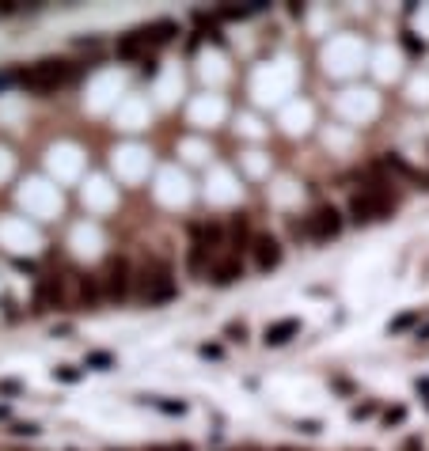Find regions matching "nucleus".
<instances>
[{
	"label": "nucleus",
	"instance_id": "f257e3e1",
	"mask_svg": "<svg viewBox=\"0 0 429 451\" xmlns=\"http://www.w3.org/2000/svg\"><path fill=\"white\" fill-rule=\"evenodd\" d=\"M16 73V83L27 91H38V95H46V91H58L61 83L76 80V65L73 61H38V65L31 68H12Z\"/></svg>",
	"mask_w": 429,
	"mask_h": 451
},
{
	"label": "nucleus",
	"instance_id": "f03ea898",
	"mask_svg": "<svg viewBox=\"0 0 429 451\" xmlns=\"http://www.w3.org/2000/svg\"><path fill=\"white\" fill-rule=\"evenodd\" d=\"M391 213H395V197L388 194V182L380 179L350 197V220L354 224H376V220H388Z\"/></svg>",
	"mask_w": 429,
	"mask_h": 451
},
{
	"label": "nucleus",
	"instance_id": "7ed1b4c3",
	"mask_svg": "<svg viewBox=\"0 0 429 451\" xmlns=\"http://www.w3.org/2000/svg\"><path fill=\"white\" fill-rule=\"evenodd\" d=\"M133 292L145 304H167L175 296V277L167 262H145L140 270H133Z\"/></svg>",
	"mask_w": 429,
	"mask_h": 451
},
{
	"label": "nucleus",
	"instance_id": "20e7f679",
	"mask_svg": "<svg viewBox=\"0 0 429 451\" xmlns=\"http://www.w3.org/2000/svg\"><path fill=\"white\" fill-rule=\"evenodd\" d=\"M95 277H99V292L107 300H125L133 292V266L122 255H110L103 262V273H95Z\"/></svg>",
	"mask_w": 429,
	"mask_h": 451
},
{
	"label": "nucleus",
	"instance_id": "39448f33",
	"mask_svg": "<svg viewBox=\"0 0 429 451\" xmlns=\"http://www.w3.org/2000/svg\"><path fill=\"white\" fill-rule=\"evenodd\" d=\"M339 231H342V213L334 205H319L304 220V235H312V239H334Z\"/></svg>",
	"mask_w": 429,
	"mask_h": 451
},
{
	"label": "nucleus",
	"instance_id": "423d86ee",
	"mask_svg": "<svg viewBox=\"0 0 429 451\" xmlns=\"http://www.w3.org/2000/svg\"><path fill=\"white\" fill-rule=\"evenodd\" d=\"M251 255H255V266L258 270H273V266H281V243L273 235H251Z\"/></svg>",
	"mask_w": 429,
	"mask_h": 451
},
{
	"label": "nucleus",
	"instance_id": "0eeeda50",
	"mask_svg": "<svg viewBox=\"0 0 429 451\" xmlns=\"http://www.w3.org/2000/svg\"><path fill=\"white\" fill-rule=\"evenodd\" d=\"M297 334H300V319H281V322H270V326L262 330V342H266V349H278V345L293 342Z\"/></svg>",
	"mask_w": 429,
	"mask_h": 451
},
{
	"label": "nucleus",
	"instance_id": "6e6552de",
	"mask_svg": "<svg viewBox=\"0 0 429 451\" xmlns=\"http://www.w3.org/2000/svg\"><path fill=\"white\" fill-rule=\"evenodd\" d=\"M175 34H179V23H175V19H156V23L140 27V38H145V46H167Z\"/></svg>",
	"mask_w": 429,
	"mask_h": 451
},
{
	"label": "nucleus",
	"instance_id": "1a4fd4ad",
	"mask_svg": "<svg viewBox=\"0 0 429 451\" xmlns=\"http://www.w3.org/2000/svg\"><path fill=\"white\" fill-rule=\"evenodd\" d=\"M209 277H213V285H236V281L243 277V262L240 258H221V262L209 266Z\"/></svg>",
	"mask_w": 429,
	"mask_h": 451
},
{
	"label": "nucleus",
	"instance_id": "9d476101",
	"mask_svg": "<svg viewBox=\"0 0 429 451\" xmlns=\"http://www.w3.org/2000/svg\"><path fill=\"white\" fill-rule=\"evenodd\" d=\"M76 300H80V304H88V307H95L103 300L99 277H95V273H76Z\"/></svg>",
	"mask_w": 429,
	"mask_h": 451
},
{
	"label": "nucleus",
	"instance_id": "9b49d317",
	"mask_svg": "<svg viewBox=\"0 0 429 451\" xmlns=\"http://www.w3.org/2000/svg\"><path fill=\"white\" fill-rule=\"evenodd\" d=\"M145 38H140V31L125 34V38H118V57L122 61H145Z\"/></svg>",
	"mask_w": 429,
	"mask_h": 451
},
{
	"label": "nucleus",
	"instance_id": "f8f14e48",
	"mask_svg": "<svg viewBox=\"0 0 429 451\" xmlns=\"http://www.w3.org/2000/svg\"><path fill=\"white\" fill-rule=\"evenodd\" d=\"M224 239L232 243V250H247L251 246V228H247V216H236L224 231Z\"/></svg>",
	"mask_w": 429,
	"mask_h": 451
},
{
	"label": "nucleus",
	"instance_id": "ddd939ff",
	"mask_svg": "<svg viewBox=\"0 0 429 451\" xmlns=\"http://www.w3.org/2000/svg\"><path fill=\"white\" fill-rule=\"evenodd\" d=\"M384 167H388V171H395V175H403V179H410V182H421V171L406 164L399 152H388V156H384Z\"/></svg>",
	"mask_w": 429,
	"mask_h": 451
},
{
	"label": "nucleus",
	"instance_id": "4468645a",
	"mask_svg": "<svg viewBox=\"0 0 429 451\" xmlns=\"http://www.w3.org/2000/svg\"><path fill=\"white\" fill-rule=\"evenodd\" d=\"M270 4L266 0H251V4H240V8H221V19H247V16H258L266 12Z\"/></svg>",
	"mask_w": 429,
	"mask_h": 451
},
{
	"label": "nucleus",
	"instance_id": "2eb2a0df",
	"mask_svg": "<svg viewBox=\"0 0 429 451\" xmlns=\"http://www.w3.org/2000/svg\"><path fill=\"white\" fill-rule=\"evenodd\" d=\"M418 319H421V311H403L399 319H391V326H388V330H391V334H403V330H410Z\"/></svg>",
	"mask_w": 429,
	"mask_h": 451
},
{
	"label": "nucleus",
	"instance_id": "dca6fc26",
	"mask_svg": "<svg viewBox=\"0 0 429 451\" xmlns=\"http://www.w3.org/2000/svg\"><path fill=\"white\" fill-rule=\"evenodd\" d=\"M140 402H152L156 410H164V413H175V417H179V413H186V402H167V398H140Z\"/></svg>",
	"mask_w": 429,
	"mask_h": 451
},
{
	"label": "nucleus",
	"instance_id": "f3484780",
	"mask_svg": "<svg viewBox=\"0 0 429 451\" xmlns=\"http://www.w3.org/2000/svg\"><path fill=\"white\" fill-rule=\"evenodd\" d=\"M84 372L80 368H73V364H61V368H53V379H61V383H76Z\"/></svg>",
	"mask_w": 429,
	"mask_h": 451
},
{
	"label": "nucleus",
	"instance_id": "a211bd4d",
	"mask_svg": "<svg viewBox=\"0 0 429 451\" xmlns=\"http://www.w3.org/2000/svg\"><path fill=\"white\" fill-rule=\"evenodd\" d=\"M224 337H228V342H247V326H243V322H228V326H224Z\"/></svg>",
	"mask_w": 429,
	"mask_h": 451
},
{
	"label": "nucleus",
	"instance_id": "6ab92c4d",
	"mask_svg": "<svg viewBox=\"0 0 429 451\" xmlns=\"http://www.w3.org/2000/svg\"><path fill=\"white\" fill-rule=\"evenodd\" d=\"M8 433H12V436H38V433H42V428H38V425H34V421H16V425H12V428H8Z\"/></svg>",
	"mask_w": 429,
	"mask_h": 451
},
{
	"label": "nucleus",
	"instance_id": "aec40b11",
	"mask_svg": "<svg viewBox=\"0 0 429 451\" xmlns=\"http://www.w3.org/2000/svg\"><path fill=\"white\" fill-rule=\"evenodd\" d=\"M406 421V406H391V410H384V425H403Z\"/></svg>",
	"mask_w": 429,
	"mask_h": 451
},
{
	"label": "nucleus",
	"instance_id": "412c9836",
	"mask_svg": "<svg viewBox=\"0 0 429 451\" xmlns=\"http://www.w3.org/2000/svg\"><path fill=\"white\" fill-rule=\"evenodd\" d=\"M372 413H376V402H361V406H354V410H350V417H354V421H365V417H372Z\"/></svg>",
	"mask_w": 429,
	"mask_h": 451
},
{
	"label": "nucleus",
	"instance_id": "4be33fe9",
	"mask_svg": "<svg viewBox=\"0 0 429 451\" xmlns=\"http://www.w3.org/2000/svg\"><path fill=\"white\" fill-rule=\"evenodd\" d=\"M88 368H110V353H88Z\"/></svg>",
	"mask_w": 429,
	"mask_h": 451
},
{
	"label": "nucleus",
	"instance_id": "5701e85b",
	"mask_svg": "<svg viewBox=\"0 0 429 451\" xmlns=\"http://www.w3.org/2000/svg\"><path fill=\"white\" fill-rule=\"evenodd\" d=\"M403 46L410 49V53H426V42H418L414 34H403Z\"/></svg>",
	"mask_w": 429,
	"mask_h": 451
},
{
	"label": "nucleus",
	"instance_id": "b1692460",
	"mask_svg": "<svg viewBox=\"0 0 429 451\" xmlns=\"http://www.w3.org/2000/svg\"><path fill=\"white\" fill-rule=\"evenodd\" d=\"M0 304H4V315H8V319H19V307H16V300H12V296H4Z\"/></svg>",
	"mask_w": 429,
	"mask_h": 451
},
{
	"label": "nucleus",
	"instance_id": "393cba45",
	"mask_svg": "<svg viewBox=\"0 0 429 451\" xmlns=\"http://www.w3.org/2000/svg\"><path fill=\"white\" fill-rule=\"evenodd\" d=\"M198 353H201V357H209V361H217V357H221V345H201Z\"/></svg>",
	"mask_w": 429,
	"mask_h": 451
},
{
	"label": "nucleus",
	"instance_id": "a878e982",
	"mask_svg": "<svg viewBox=\"0 0 429 451\" xmlns=\"http://www.w3.org/2000/svg\"><path fill=\"white\" fill-rule=\"evenodd\" d=\"M140 73H145V76H156L160 68H156V61H152V57H145V61H140Z\"/></svg>",
	"mask_w": 429,
	"mask_h": 451
},
{
	"label": "nucleus",
	"instance_id": "bb28decb",
	"mask_svg": "<svg viewBox=\"0 0 429 451\" xmlns=\"http://www.w3.org/2000/svg\"><path fill=\"white\" fill-rule=\"evenodd\" d=\"M300 433H319V421H300Z\"/></svg>",
	"mask_w": 429,
	"mask_h": 451
},
{
	"label": "nucleus",
	"instance_id": "cd10ccee",
	"mask_svg": "<svg viewBox=\"0 0 429 451\" xmlns=\"http://www.w3.org/2000/svg\"><path fill=\"white\" fill-rule=\"evenodd\" d=\"M0 391H4V394H16L19 383H16V379H4V383H0Z\"/></svg>",
	"mask_w": 429,
	"mask_h": 451
},
{
	"label": "nucleus",
	"instance_id": "c85d7f7f",
	"mask_svg": "<svg viewBox=\"0 0 429 451\" xmlns=\"http://www.w3.org/2000/svg\"><path fill=\"white\" fill-rule=\"evenodd\" d=\"M76 46H80V49H99V38H80Z\"/></svg>",
	"mask_w": 429,
	"mask_h": 451
},
{
	"label": "nucleus",
	"instance_id": "c756f323",
	"mask_svg": "<svg viewBox=\"0 0 429 451\" xmlns=\"http://www.w3.org/2000/svg\"><path fill=\"white\" fill-rule=\"evenodd\" d=\"M403 451H421V440H418V436H410V440L403 443Z\"/></svg>",
	"mask_w": 429,
	"mask_h": 451
},
{
	"label": "nucleus",
	"instance_id": "7c9ffc66",
	"mask_svg": "<svg viewBox=\"0 0 429 451\" xmlns=\"http://www.w3.org/2000/svg\"><path fill=\"white\" fill-rule=\"evenodd\" d=\"M414 387H418V394H426V402H429V376H426V379H418Z\"/></svg>",
	"mask_w": 429,
	"mask_h": 451
},
{
	"label": "nucleus",
	"instance_id": "2f4dec72",
	"mask_svg": "<svg viewBox=\"0 0 429 451\" xmlns=\"http://www.w3.org/2000/svg\"><path fill=\"white\" fill-rule=\"evenodd\" d=\"M418 342H429V322H426V326L418 330Z\"/></svg>",
	"mask_w": 429,
	"mask_h": 451
},
{
	"label": "nucleus",
	"instance_id": "473e14b6",
	"mask_svg": "<svg viewBox=\"0 0 429 451\" xmlns=\"http://www.w3.org/2000/svg\"><path fill=\"white\" fill-rule=\"evenodd\" d=\"M0 421H8V406H0Z\"/></svg>",
	"mask_w": 429,
	"mask_h": 451
},
{
	"label": "nucleus",
	"instance_id": "72a5a7b5",
	"mask_svg": "<svg viewBox=\"0 0 429 451\" xmlns=\"http://www.w3.org/2000/svg\"><path fill=\"white\" fill-rule=\"evenodd\" d=\"M152 451H164V448H152Z\"/></svg>",
	"mask_w": 429,
	"mask_h": 451
},
{
	"label": "nucleus",
	"instance_id": "f704fd0d",
	"mask_svg": "<svg viewBox=\"0 0 429 451\" xmlns=\"http://www.w3.org/2000/svg\"><path fill=\"white\" fill-rule=\"evenodd\" d=\"M69 451H76V448H69Z\"/></svg>",
	"mask_w": 429,
	"mask_h": 451
}]
</instances>
